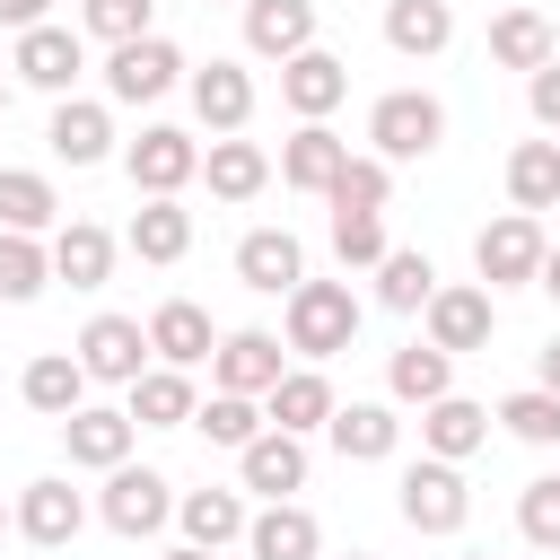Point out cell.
<instances>
[{"mask_svg":"<svg viewBox=\"0 0 560 560\" xmlns=\"http://www.w3.org/2000/svg\"><path fill=\"white\" fill-rule=\"evenodd\" d=\"M158 560H219V551H210V542H166Z\"/></svg>","mask_w":560,"mask_h":560,"instance_id":"681fc988","label":"cell"},{"mask_svg":"<svg viewBox=\"0 0 560 560\" xmlns=\"http://www.w3.org/2000/svg\"><path fill=\"white\" fill-rule=\"evenodd\" d=\"M79 26L96 44H131V35H158V0H79Z\"/></svg>","mask_w":560,"mask_h":560,"instance_id":"7bdbcfd3","label":"cell"},{"mask_svg":"<svg viewBox=\"0 0 560 560\" xmlns=\"http://www.w3.org/2000/svg\"><path fill=\"white\" fill-rule=\"evenodd\" d=\"M105 271H114V236H105L96 219H61V228H52V280L105 289Z\"/></svg>","mask_w":560,"mask_h":560,"instance_id":"836d02e7","label":"cell"},{"mask_svg":"<svg viewBox=\"0 0 560 560\" xmlns=\"http://www.w3.org/2000/svg\"><path fill=\"white\" fill-rule=\"evenodd\" d=\"M306 472H315V455L298 429H262L254 446H236V490H254V499H298Z\"/></svg>","mask_w":560,"mask_h":560,"instance_id":"7c38bea8","label":"cell"},{"mask_svg":"<svg viewBox=\"0 0 560 560\" xmlns=\"http://www.w3.org/2000/svg\"><path fill=\"white\" fill-rule=\"evenodd\" d=\"M341 96H350V61H341V52L306 44V52H289V61H280V105H289L298 122H324Z\"/></svg>","mask_w":560,"mask_h":560,"instance_id":"9a60e30c","label":"cell"},{"mask_svg":"<svg viewBox=\"0 0 560 560\" xmlns=\"http://www.w3.org/2000/svg\"><path fill=\"white\" fill-rule=\"evenodd\" d=\"M508 201L516 210H560V140H516L508 149Z\"/></svg>","mask_w":560,"mask_h":560,"instance_id":"8d00e7d4","label":"cell"},{"mask_svg":"<svg viewBox=\"0 0 560 560\" xmlns=\"http://www.w3.org/2000/svg\"><path fill=\"white\" fill-rule=\"evenodd\" d=\"M368 140H376V158H385V166L429 158V149L446 140V105H438L429 88H385V96L368 105Z\"/></svg>","mask_w":560,"mask_h":560,"instance_id":"5b68a950","label":"cell"},{"mask_svg":"<svg viewBox=\"0 0 560 560\" xmlns=\"http://www.w3.org/2000/svg\"><path fill=\"white\" fill-rule=\"evenodd\" d=\"M280 376H289V341L280 332H262V324L219 332V350H210V385L219 394H271Z\"/></svg>","mask_w":560,"mask_h":560,"instance_id":"8fae6325","label":"cell"},{"mask_svg":"<svg viewBox=\"0 0 560 560\" xmlns=\"http://www.w3.org/2000/svg\"><path fill=\"white\" fill-rule=\"evenodd\" d=\"M385 394H394L402 411H429L438 394H455V350H438V341H402V350L385 359Z\"/></svg>","mask_w":560,"mask_h":560,"instance_id":"d4e9b609","label":"cell"},{"mask_svg":"<svg viewBox=\"0 0 560 560\" xmlns=\"http://www.w3.org/2000/svg\"><path fill=\"white\" fill-rule=\"evenodd\" d=\"M79 525H88V499H79V481H70V472H44V481H26V490H18V534H26L35 551H70V542H79Z\"/></svg>","mask_w":560,"mask_h":560,"instance_id":"4fadbf2b","label":"cell"},{"mask_svg":"<svg viewBox=\"0 0 560 560\" xmlns=\"http://www.w3.org/2000/svg\"><path fill=\"white\" fill-rule=\"evenodd\" d=\"M420 324H429V341L438 350H490V332H499V298L481 289V280H438V298L420 306Z\"/></svg>","mask_w":560,"mask_h":560,"instance_id":"30bf717a","label":"cell"},{"mask_svg":"<svg viewBox=\"0 0 560 560\" xmlns=\"http://www.w3.org/2000/svg\"><path fill=\"white\" fill-rule=\"evenodd\" d=\"M464 560H490V551H464Z\"/></svg>","mask_w":560,"mask_h":560,"instance_id":"db71d44e","label":"cell"},{"mask_svg":"<svg viewBox=\"0 0 560 560\" xmlns=\"http://www.w3.org/2000/svg\"><path fill=\"white\" fill-rule=\"evenodd\" d=\"M481 446H490V411H481V402H464V394H438V402L420 411V455L472 464Z\"/></svg>","mask_w":560,"mask_h":560,"instance_id":"83f0119b","label":"cell"},{"mask_svg":"<svg viewBox=\"0 0 560 560\" xmlns=\"http://www.w3.org/2000/svg\"><path fill=\"white\" fill-rule=\"evenodd\" d=\"M332 210H385L394 201V166L368 149V158H341V175H332V192H324Z\"/></svg>","mask_w":560,"mask_h":560,"instance_id":"60d3db41","label":"cell"},{"mask_svg":"<svg viewBox=\"0 0 560 560\" xmlns=\"http://www.w3.org/2000/svg\"><path fill=\"white\" fill-rule=\"evenodd\" d=\"M341 158H350V140L332 131V122H298L289 140H280V184L289 192H332V175H341Z\"/></svg>","mask_w":560,"mask_h":560,"instance_id":"44dd1931","label":"cell"},{"mask_svg":"<svg viewBox=\"0 0 560 560\" xmlns=\"http://www.w3.org/2000/svg\"><path fill=\"white\" fill-rule=\"evenodd\" d=\"M262 411H271V429H298V438H315V429L341 411V394H332V376L306 359V368H289V376L262 394Z\"/></svg>","mask_w":560,"mask_h":560,"instance_id":"4316f807","label":"cell"},{"mask_svg":"<svg viewBox=\"0 0 560 560\" xmlns=\"http://www.w3.org/2000/svg\"><path fill=\"white\" fill-rule=\"evenodd\" d=\"M44 149H52L61 166H105V158H114V114H105L96 96H52Z\"/></svg>","mask_w":560,"mask_h":560,"instance_id":"e0dca14e","label":"cell"},{"mask_svg":"<svg viewBox=\"0 0 560 560\" xmlns=\"http://www.w3.org/2000/svg\"><path fill=\"white\" fill-rule=\"evenodd\" d=\"M149 350H158L166 368H210V350H219V324H210V306H192V298H166V306L149 315Z\"/></svg>","mask_w":560,"mask_h":560,"instance_id":"cb8c5ba5","label":"cell"},{"mask_svg":"<svg viewBox=\"0 0 560 560\" xmlns=\"http://www.w3.org/2000/svg\"><path fill=\"white\" fill-rule=\"evenodd\" d=\"M175 525H184V542H210V551H228V542H245V525H254V508H245V490H184L175 499Z\"/></svg>","mask_w":560,"mask_h":560,"instance_id":"f546056e","label":"cell"},{"mask_svg":"<svg viewBox=\"0 0 560 560\" xmlns=\"http://www.w3.org/2000/svg\"><path fill=\"white\" fill-rule=\"evenodd\" d=\"M52 0H0V26H44Z\"/></svg>","mask_w":560,"mask_h":560,"instance_id":"bcb514c9","label":"cell"},{"mask_svg":"<svg viewBox=\"0 0 560 560\" xmlns=\"http://www.w3.org/2000/svg\"><path fill=\"white\" fill-rule=\"evenodd\" d=\"M0 122H9V79H0Z\"/></svg>","mask_w":560,"mask_h":560,"instance_id":"816d5d0a","label":"cell"},{"mask_svg":"<svg viewBox=\"0 0 560 560\" xmlns=\"http://www.w3.org/2000/svg\"><path fill=\"white\" fill-rule=\"evenodd\" d=\"M542 254H551V236H542L534 210H508V219H490V228L472 236V271H481L490 298H499V289H534V280H542Z\"/></svg>","mask_w":560,"mask_h":560,"instance_id":"277c9868","label":"cell"},{"mask_svg":"<svg viewBox=\"0 0 560 560\" xmlns=\"http://www.w3.org/2000/svg\"><path fill=\"white\" fill-rule=\"evenodd\" d=\"M525 114H534V131H551V140H560V52L525 79Z\"/></svg>","mask_w":560,"mask_h":560,"instance_id":"f6af8a7d","label":"cell"},{"mask_svg":"<svg viewBox=\"0 0 560 560\" xmlns=\"http://www.w3.org/2000/svg\"><path fill=\"white\" fill-rule=\"evenodd\" d=\"M534 385H551V394H560V332L534 350Z\"/></svg>","mask_w":560,"mask_h":560,"instance_id":"7dc6e473","label":"cell"},{"mask_svg":"<svg viewBox=\"0 0 560 560\" xmlns=\"http://www.w3.org/2000/svg\"><path fill=\"white\" fill-rule=\"evenodd\" d=\"M9 70H18V88H44V96H70L79 88V70H88V35L79 26H18V52H9Z\"/></svg>","mask_w":560,"mask_h":560,"instance_id":"9c48e42d","label":"cell"},{"mask_svg":"<svg viewBox=\"0 0 560 560\" xmlns=\"http://www.w3.org/2000/svg\"><path fill=\"white\" fill-rule=\"evenodd\" d=\"M245 551H254V560H324V525H315V508H298V499H262L254 525H245Z\"/></svg>","mask_w":560,"mask_h":560,"instance_id":"ffe728a7","label":"cell"},{"mask_svg":"<svg viewBox=\"0 0 560 560\" xmlns=\"http://www.w3.org/2000/svg\"><path fill=\"white\" fill-rule=\"evenodd\" d=\"M332 254L341 271H376L394 245H385V210H332Z\"/></svg>","mask_w":560,"mask_h":560,"instance_id":"b9f144b4","label":"cell"},{"mask_svg":"<svg viewBox=\"0 0 560 560\" xmlns=\"http://www.w3.org/2000/svg\"><path fill=\"white\" fill-rule=\"evenodd\" d=\"M122 175L131 192H184L201 175V140L184 122H140V140H122Z\"/></svg>","mask_w":560,"mask_h":560,"instance_id":"52a82bcc","label":"cell"},{"mask_svg":"<svg viewBox=\"0 0 560 560\" xmlns=\"http://www.w3.org/2000/svg\"><path fill=\"white\" fill-rule=\"evenodd\" d=\"M534 289H542V298H551V306H560V245H551V254H542V280H534Z\"/></svg>","mask_w":560,"mask_h":560,"instance_id":"c3c4849f","label":"cell"},{"mask_svg":"<svg viewBox=\"0 0 560 560\" xmlns=\"http://www.w3.org/2000/svg\"><path fill=\"white\" fill-rule=\"evenodd\" d=\"M192 429H201L210 446H228V455H236V446H254V438L271 429V411H262V394H219V385H210V402L192 411Z\"/></svg>","mask_w":560,"mask_h":560,"instance_id":"f35d334b","label":"cell"},{"mask_svg":"<svg viewBox=\"0 0 560 560\" xmlns=\"http://www.w3.org/2000/svg\"><path fill=\"white\" fill-rule=\"evenodd\" d=\"M70 350H79V368H88L96 385H140V368H158V350H149V324H140V315H88Z\"/></svg>","mask_w":560,"mask_h":560,"instance_id":"ba28073f","label":"cell"},{"mask_svg":"<svg viewBox=\"0 0 560 560\" xmlns=\"http://www.w3.org/2000/svg\"><path fill=\"white\" fill-rule=\"evenodd\" d=\"M201 175H210V201H254V192L271 184V158H262L254 140H236V131H219V140L201 149Z\"/></svg>","mask_w":560,"mask_h":560,"instance_id":"d6a6232c","label":"cell"},{"mask_svg":"<svg viewBox=\"0 0 560 560\" xmlns=\"http://www.w3.org/2000/svg\"><path fill=\"white\" fill-rule=\"evenodd\" d=\"M490 420H499L516 446H560V394H551V385H516Z\"/></svg>","mask_w":560,"mask_h":560,"instance_id":"ab89813d","label":"cell"},{"mask_svg":"<svg viewBox=\"0 0 560 560\" xmlns=\"http://www.w3.org/2000/svg\"><path fill=\"white\" fill-rule=\"evenodd\" d=\"M122 411L140 420V429H192V411H201V394H192V368H140V385H122Z\"/></svg>","mask_w":560,"mask_h":560,"instance_id":"7402d4cb","label":"cell"},{"mask_svg":"<svg viewBox=\"0 0 560 560\" xmlns=\"http://www.w3.org/2000/svg\"><path fill=\"white\" fill-rule=\"evenodd\" d=\"M359 289L350 280H298L289 289V306H280V341L298 350V359H341L350 341H359Z\"/></svg>","mask_w":560,"mask_h":560,"instance_id":"6da1fadb","label":"cell"},{"mask_svg":"<svg viewBox=\"0 0 560 560\" xmlns=\"http://www.w3.org/2000/svg\"><path fill=\"white\" fill-rule=\"evenodd\" d=\"M131 438H140V420H131V411H105V402H79V411L61 420L70 472H114V464H131Z\"/></svg>","mask_w":560,"mask_h":560,"instance_id":"5bb4252c","label":"cell"},{"mask_svg":"<svg viewBox=\"0 0 560 560\" xmlns=\"http://www.w3.org/2000/svg\"><path fill=\"white\" fill-rule=\"evenodd\" d=\"M385 44L402 61H438L455 44V0H385Z\"/></svg>","mask_w":560,"mask_h":560,"instance_id":"4dcf8cb0","label":"cell"},{"mask_svg":"<svg viewBox=\"0 0 560 560\" xmlns=\"http://www.w3.org/2000/svg\"><path fill=\"white\" fill-rule=\"evenodd\" d=\"M9 525H18V508H9V499H0V534H9Z\"/></svg>","mask_w":560,"mask_h":560,"instance_id":"f907efd6","label":"cell"},{"mask_svg":"<svg viewBox=\"0 0 560 560\" xmlns=\"http://www.w3.org/2000/svg\"><path fill=\"white\" fill-rule=\"evenodd\" d=\"M192 61L166 44V35H131V44H105V96L114 105H158L166 88H184Z\"/></svg>","mask_w":560,"mask_h":560,"instance_id":"8992f818","label":"cell"},{"mask_svg":"<svg viewBox=\"0 0 560 560\" xmlns=\"http://www.w3.org/2000/svg\"><path fill=\"white\" fill-rule=\"evenodd\" d=\"M551 52H560V35H551L542 9H499V18H490V61H499V70H525V79H534Z\"/></svg>","mask_w":560,"mask_h":560,"instance_id":"1f68e13d","label":"cell"},{"mask_svg":"<svg viewBox=\"0 0 560 560\" xmlns=\"http://www.w3.org/2000/svg\"><path fill=\"white\" fill-rule=\"evenodd\" d=\"M44 289H52V236L0 228V306H35Z\"/></svg>","mask_w":560,"mask_h":560,"instance_id":"74e56055","label":"cell"},{"mask_svg":"<svg viewBox=\"0 0 560 560\" xmlns=\"http://www.w3.org/2000/svg\"><path fill=\"white\" fill-rule=\"evenodd\" d=\"M184 88H192V114H201V131H210V140H219V131H245V122H254V70H245V61L210 52V61H201V70L184 79Z\"/></svg>","mask_w":560,"mask_h":560,"instance_id":"2e32d148","label":"cell"},{"mask_svg":"<svg viewBox=\"0 0 560 560\" xmlns=\"http://www.w3.org/2000/svg\"><path fill=\"white\" fill-rule=\"evenodd\" d=\"M122 245H131L140 262H184V254H192V210H184L175 192H140V210H131Z\"/></svg>","mask_w":560,"mask_h":560,"instance_id":"603a6c76","label":"cell"},{"mask_svg":"<svg viewBox=\"0 0 560 560\" xmlns=\"http://www.w3.org/2000/svg\"><path fill=\"white\" fill-rule=\"evenodd\" d=\"M315 44V0H245V52L254 61H289Z\"/></svg>","mask_w":560,"mask_h":560,"instance_id":"f1b7e54d","label":"cell"},{"mask_svg":"<svg viewBox=\"0 0 560 560\" xmlns=\"http://www.w3.org/2000/svg\"><path fill=\"white\" fill-rule=\"evenodd\" d=\"M236 9H245V0H236Z\"/></svg>","mask_w":560,"mask_h":560,"instance_id":"11a10c76","label":"cell"},{"mask_svg":"<svg viewBox=\"0 0 560 560\" xmlns=\"http://www.w3.org/2000/svg\"><path fill=\"white\" fill-rule=\"evenodd\" d=\"M368 280H376V306H385V315H420V306L438 298V262H429L420 245H394Z\"/></svg>","mask_w":560,"mask_h":560,"instance_id":"d590c367","label":"cell"},{"mask_svg":"<svg viewBox=\"0 0 560 560\" xmlns=\"http://www.w3.org/2000/svg\"><path fill=\"white\" fill-rule=\"evenodd\" d=\"M516 534L534 551H560V472H542V481L516 490Z\"/></svg>","mask_w":560,"mask_h":560,"instance_id":"ee69618b","label":"cell"},{"mask_svg":"<svg viewBox=\"0 0 560 560\" xmlns=\"http://www.w3.org/2000/svg\"><path fill=\"white\" fill-rule=\"evenodd\" d=\"M0 228H18V236H52V228H61V192H52V175H35V166H0Z\"/></svg>","mask_w":560,"mask_h":560,"instance_id":"e575fe53","label":"cell"},{"mask_svg":"<svg viewBox=\"0 0 560 560\" xmlns=\"http://www.w3.org/2000/svg\"><path fill=\"white\" fill-rule=\"evenodd\" d=\"M394 508H402L411 534H464V516H472L464 464H446V455H411L402 481H394Z\"/></svg>","mask_w":560,"mask_h":560,"instance_id":"3957f363","label":"cell"},{"mask_svg":"<svg viewBox=\"0 0 560 560\" xmlns=\"http://www.w3.org/2000/svg\"><path fill=\"white\" fill-rule=\"evenodd\" d=\"M236 280H245L254 298H289V289L306 280V245H298L289 228H245V236H236Z\"/></svg>","mask_w":560,"mask_h":560,"instance_id":"ac0fdd59","label":"cell"},{"mask_svg":"<svg viewBox=\"0 0 560 560\" xmlns=\"http://www.w3.org/2000/svg\"><path fill=\"white\" fill-rule=\"evenodd\" d=\"M175 499H184V490H175L158 464H114L105 490H96V516H105L122 542H149V534L175 525Z\"/></svg>","mask_w":560,"mask_h":560,"instance_id":"7a4b0ae2","label":"cell"},{"mask_svg":"<svg viewBox=\"0 0 560 560\" xmlns=\"http://www.w3.org/2000/svg\"><path fill=\"white\" fill-rule=\"evenodd\" d=\"M324 438H332L341 464H385V455L402 446V411H394V394H385V402H341V411L324 420Z\"/></svg>","mask_w":560,"mask_h":560,"instance_id":"d6986e66","label":"cell"},{"mask_svg":"<svg viewBox=\"0 0 560 560\" xmlns=\"http://www.w3.org/2000/svg\"><path fill=\"white\" fill-rule=\"evenodd\" d=\"M88 368H79V350H35L26 359V376H18V394H26V411H44V420H70L79 402H88Z\"/></svg>","mask_w":560,"mask_h":560,"instance_id":"484cf974","label":"cell"},{"mask_svg":"<svg viewBox=\"0 0 560 560\" xmlns=\"http://www.w3.org/2000/svg\"><path fill=\"white\" fill-rule=\"evenodd\" d=\"M341 560H376V551H341Z\"/></svg>","mask_w":560,"mask_h":560,"instance_id":"f5cc1de1","label":"cell"}]
</instances>
